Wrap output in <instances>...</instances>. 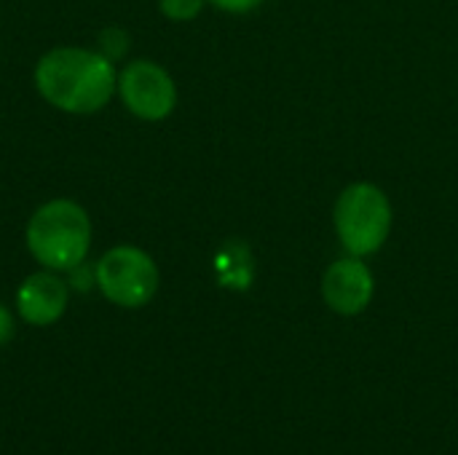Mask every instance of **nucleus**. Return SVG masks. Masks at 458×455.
<instances>
[{
  "label": "nucleus",
  "instance_id": "nucleus-12",
  "mask_svg": "<svg viewBox=\"0 0 458 455\" xmlns=\"http://www.w3.org/2000/svg\"><path fill=\"white\" fill-rule=\"evenodd\" d=\"M209 5H215L217 11H225V13H250L255 11L263 0H207Z\"/></svg>",
  "mask_w": 458,
  "mask_h": 455
},
{
  "label": "nucleus",
  "instance_id": "nucleus-4",
  "mask_svg": "<svg viewBox=\"0 0 458 455\" xmlns=\"http://www.w3.org/2000/svg\"><path fill=\"white\" fill-rule=\"evenodd\" d=\"M97 290L118 308H142L158 292V265L156 260L131 244H118L107 249L97 263Z\"/></svg>",
  "mask_w": 458,
  "mask_h": 455
},
{
  "label": "nucleus",
  "instance_id": "nucleus-1",
  "mask_svg": "<svg viewBox=\"0 0 458 455\" xmlns=\"http://www.w3.org/2000/svg\"><path fill=\"white\" fill-rule=\"evenodd\" d=\"M38 94L67 115H94L115 97L118 70L99 48L56 46L32 72Z\"/></svg>",
  "mask_w": 458,
  "mask_h": 455
},
{
  "label": "nucleus",
  "instance_id": "nucleus-8",
  "mask_svg": "<svg viewBox=\"0 0 458 455\" xmlns=\"http://www.w3.org/2000/svg\"><path fill=\"white\" fill-rule=\"evenodd\" d=\"M217 274H220V284H225V287H236V290L250 287L252 260H250L247 247L239 241H228L223 247V252L217 255Z\"/></svg>",
  "mask_w": 458,
  "mask_h": 455
},
{
  "label": "nucleus",
  "instance_id": "nucleus-6",
  "mask_svg": "<svg viewBox=\"0 0 458 455\" xmlns=\"http://www.w3.org/2000/svg\"><path fill=\"white\" fill-rule=\"evenodd\" d=\"M376 292V279L373 271L362 257H341L327 265L322 276V298L330 311L341 316H357L362 314Z\"/></svg>",
  "mask_w": 458,
  "mask_h": 455
},
{
  "label": "nucleus",
  "instance_id": "nucleus-9",
  "mask_svg": "<svg viewBox=\"0 0 458 455\" xmlns=\"http://www.w3.org/2000/svg\"><path fill=\"white\" fill-rule=\"evenodd\" d=\"M207 0H158V11L169 21H191L204 11Z\"/></svg>",
  "mask_w": 458,
  "mask_h": 455
},
{
  "label": "nucleus",
  "instance_id": "nucleus-7",
  "mask_svg": "<svg viewBox=\"0 0 458 455\" xmlns=\"http://www.w3.org/2000/svg\"><path fill=\"white\" fill-rule=\"evenodd\" d=\"M70 303V284L56 271H35L16 290L19 319L32 327L56 324Z\"/></svg>",
  "mask_w": 458,
  "mask_h": 455
},
{
  "label": "nucleus",
  "instance_id": "nucleus-3",
  "mask_svg": "<svg viewBox=\"0 0 458 455\" xmlns=\"http://www.w3.org/2000/svg\"><path fill=\"white\" fill-rule=\"evenodd\" d=\"M389 196L373 182H352L333 206V225L344 249L354 257L376 255L392 233Z\"/></svg>",
  "mask_w": 458,
  "mask_h": 455
},
{
  "label": "nucleus",
  "instance_id": "nucleus-5",
  "mask_svg": "<svg viewBox=\"0 0 458 455\" xmlns=\"http://www.w3.org/2000/svg\"><path fill=\"white\" fill-rule=\"evenodd\" d=\"M115 94L121 97L123 107L148 123L164 121L177 107V86L174 78L150 59H134L118 70Z\"/></svg>",
  "mask_w": 458,
  "mask_h": 455
},
{
  "label": "nucleus",
  "instance_id": "nucleus-2",
  "mask_svg": "<svg viewBox=\"0 0 458 455\" xmlns=\"http://www.w3.org/2000/svg\"><path fill=\"white\" fill-rule=\"evenodd\" d=\"M91 233L89 212L78 201L51 198L30 215L24 241L40 268L67 274L89 257Z\"/></svg>",
  "mask_w": 458,
  "mask_h": 455
},
{
  "label": "nucleus",
  "instance_id": "nucleus-10",
  "mask_svg": "<svg viewBox=\"0 0 458 455\" xmlns=\"http://www.w3.org/2000/svg\"><path fill=\"white\" fill-rule=\"evenodd\" d=\"M99 51L110 62H118L129 51V35L121 27H107L105 32H99Z\"/></svg>",
  "mask_w": 458,
  "mask_h": 455
},
{
  "label": "nucleus",
  "instance_id": "nucleus-13",
  "mask_svg": "<svg viewBox=\"0 0 458 455\" xmlns=\"http://www.w3.org/2000/svg\"><path fill=\"white\" fill-rule=\"evenodd\" d=\"M13 335H16V319H13V314L0 303V346L11 343Z\"/></svg>",
  "mask_w": 458,
  "mask_h": 455
},
{
  "label": "nucleus",
  "instance_id": "nucleus-11",
  "mask_svg": "<svg viewBox=\"0 0 458 455\" xmlns=\"http://www.w3.org/2000/svg\"><path fill=\"white\" fill-rule=\"evenodd\" d=\"M67 276H70V287L72 290H91V287H97V274H94V265H86V260L81 263V265H75V268H70L67 271Z\"/></svg>",
  "mask_w": 458,
  "mask_h": 455
}]
</instances>
